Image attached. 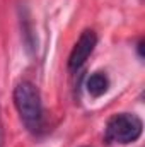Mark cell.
Listing matches in <instances>:
<instances>
[{
  "label": "cell",
  "instance_id": "obj_1",
  "mask_svg": "<svg viewBox=\"0 0 145 147\" xmlns=\"http://www.w3.org/2000/svg\"><path fill=\"white\" fill-rule=\"evenodd\" d=\"M12 99L24 127L38 134L43 128V101L38 87L29 80H21L14 87Z\"/></svg>",
  "mask_w": 145,
  "mask_h": 147
},
{
  "label": "cell",
  "instance_id": "obj_4",
  "mask_svg": "<svg viewBox=\"0 0 145 147\" xmlns=\"http://www.w3.org/2000/svg\"><path fill=\"white\" fill-rule=\"evenodd\" d=\"M109 86L111 82H109V77L106 75V72H92L85 80V89L92 98L104 96L108 92Z\"/></svg>",
  "mask_w": 145,
  "mask_h": 147
},
{
  "label": "cell",
  "instance_id": "obj_3",
  "mask_svg": "<svg viewBox=\"0 0 145 147\" xmlns=\"http://www.w3.org/2000/svg\"><path fill=\"white\" fill-rule=\"evenodd\" d=\"M96 45H97V34L92 29L82 31V34L75 41L72 51L68 55V70L70 72H77L85 65V62L92 55Z\"/></svg>",
  "mask_w": 145,
  "mask_h": 147
},
{
  "label": "cell",
  "instance_id": "obj_5",
  "mask_svg": "<svg viewBox=\"0 0 145 147\" xmlns=\"http://www.w3.org/2000/svg\"><path fill=\"white\" fill-rule=\"evenodd\" d=\"M0 147H5V132H3V123L0 118Z\"/></svg>",
  "mask_w": 145,
  "mask_h": 147
},
{
  "label": "cell",
  "instance_id": "obj_2",
  "mask_svg": "<svg viewBox=\"0 0 145 147\" xmlns=\"http://www.w3.org/2000/svg\"><path fill=\"white\" fill-rule=\"evenodd\" d=\"M144 121L135 113H116L106 121L104 137L109 144H132L142 137Z\"/></svg>",
  "mask_w": 145,
  "mask_h": 147
}]
</instances>
